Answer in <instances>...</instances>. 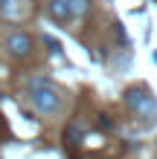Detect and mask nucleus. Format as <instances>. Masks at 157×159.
Returning <instances> with one entry per match:
<instances>
[{"instance_id":"1","label":"nucleus","mask_w":157,"mask_h":159,"mask_svg":"<svg viewBox=\"0 0 157 159\" xmlns=\"http://www.w3.org/2000/svg\"><path fill=\"white\" fill-rule=\"evenodd\" d=\"M29 98H32V107L44 116H55L58 110L64 107V93L58 87H52L47 81H32V90H29Z\"/></svg>"},{"instance_id":"2","label":"nucleus","mask_w":157,"mask_h":159,"mask_svg":"<svg viewBox=\"0 0 157 159\" xmlns=\"http://www.w3.org/2000/svg\"><path fill=\"white\" fill-rule=\"evenodd\" d=\"M3 49L9 58H15V61H29L32 58V52H35V38L29 32H9L6 38H3Z\"/></svg>"},{"instance_id":"3","label":"nucleus","mask_w":157,"mask_h":159,"mask_svg":"<svg viewBox=\"0 0 157 159\" xmlns=\"http://www.w3.org/2000/svg\"><path fill=\"white\" fill-rule=\"evenodd\" d=\"M125 104L131 113L137 116H157V101L154 96L145 87H131V90H125Z\"/></svg>"},{"instance_id":"4","label":"nucleus","mask_w":157,"mask_h":159,"mask_svg":"<svg viewBox=\"0 0 157 159\" xmlns=\"http://www.w3.org/2000/svg\"><path fill=\"white\" fill-rule=\"evenodd\" d=\"M29 15H32L29 0H0V17L9 23H23Z\"/></svg>"},{"instance_id":"5","label":"nucleus","mask_w":157,"mask_h":159,"mask_svg":"<svg viewBox=\"0 0 157 159\" xmlns=\"http://www.w3.org/2000/svg\"><path fill=\"white\" fill-rule=\"evenodd\" d=\"M47 12L55 23H61V26H67L73 23V12H70V0H50L47 3Z\"/></svg>"},{"instance_id":"6","label":"nucleus","mask_w":157,"mask_h":159,"mask_svg":"<svg viewBox=\"0 0 157 159\" xmlns=\"http://www.w3.org/2000/svg\"><path fill=\"white\" fill-rule=\"evenodd\" d=\"M90 9H93V3L90 0H70V12H73V20L76 17H87Z\"/></svg>"},{"instance_id":"7","label":"nucleus","mask_w":157,"mask_h":159,"mask_svg":"<svg viewBox=\"0 0 157 159\" xmlns=\"http://www.w3.org/2000/svg\"><path fill=\"white\" fill-rule=\"evenodd\" d=\"M9 136V121H6V116L0 113V142H3V139Z\"/></svg>"},{"instance_id":"8","label":"nucleus","mask_w":157,"mask_h":159,"mask_svg":"<svg viewBox=\"0 0 157 159\" xmlns=\"http://www.w3.org/2000/svg\"><path fill=\"white\" fill-rule=\"evenodd\" d=\"M96 125L102 127V130H110V127H114V121H110L108 116H99V121H96Z\"/></svg>"}]
</instances>
